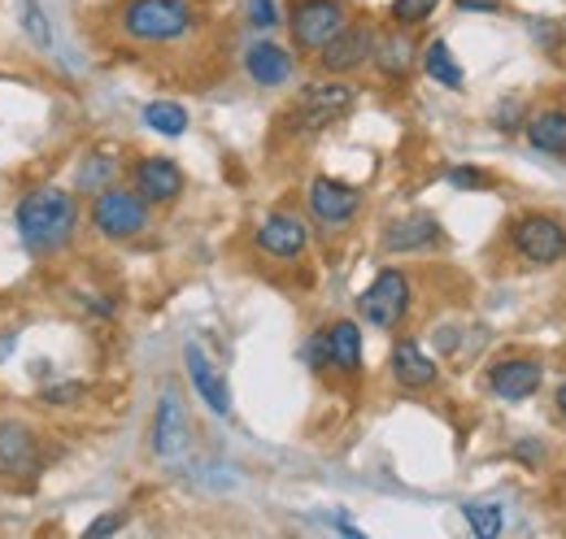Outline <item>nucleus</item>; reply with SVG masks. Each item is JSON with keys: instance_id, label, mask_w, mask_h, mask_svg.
<instances>
[{"instance_id": "aec40b11", "label": "nucleus", "mask_w": 566, "mask_h": 539, "mask_svg": "<svg viewBox=\"0 0 566 539\" xmlns=\"http://www.w3.org/2000/svg\"><path fill=\"white\" fill-rule=\"evenodd\" d=\"M323 339H327V361H332V370H345V374H357V370H361V331H357V323L340 318V323L323 327Z\"/></svg>"}, {"instance_id": "393cba45", "label": "nucleus", "mask_w": 566, "mask_h": 539, "mask_svg": "<svg viewBox=\"0 0 566 539\" xmlns=\"http://www.w3.org/2000/svg\"><path fill=\"white\" fill-rule=\"evenodd\" d=\"M462 514H467V522H471V531L484 539H493L505 531V518H501V509H496L493 500H467L462 505Z\"/></svg>"}, {"instance_id": "4be33fe9", "label": "nucleus", "mask_w": 566, "mask_h": 539, "mask_svg": "<svg viewBox=\"0 0 566 539\" xmlns=\"http://www.w3.org/2000/svg\"><path fill=\"white\" fill-rule=\"evenodd\" d=\"M423 70H427V78H436L440 87H462L467 83V74H462V66H458V57L449 53V44L444 40H431L423 49Z\"/></svg>"}, {"instance_id": "ddd939ff", "label": "nucleus", "mask_w": 566, "mask_h": 539, "mask_svg": "<svg viewBox=\"0 0 566 539\" xmlns=\"http://www.w3.org/2000/svg\"><path fill=\"white\" fill-rule=\"evenodd\" d=\"M541 383H545V366L536 361V357H501L489 366V388H493V397L501 401L518 404L527 401V397H536L541 392Z\"/></svg>"}, {"instance_id": "9b49d317", "label": "nucleus", "mask_w": 566, "mask_h": 539, "mask_svg": "<svg viewBox=\"0 0 566 539\" xmlns=\"http://www.w3.org/2000/svg\"><path fill=\"white\" fill-rule=\"evenodd\" d=\"M305 201H310V213H314V222L318 226H349L357 218V209H361V192H357L354 183H340V179H327V175H318L314 183H310V192H305Z\"/></svg>"}, {"instance_id": "a211bd4d", "label": "nucleus", "mask_w": 566, "mask_h": 539, "mask_svg": "<svg viewBox=\"0 0 566 539\" xmlns=\"http://www.w3.org/2000/svg\"><path fill=\"white\" fill-rule=\"evenodd\" d=\"M527 144L545 157H563L566 161V105H545L541 114L527 118Z\"/></svg>"}, {"instance_id": "f03ea898", "label": "nucleus", "mask_w": 566, "mask_h": 539, "mask_svg": "<svg viewBox=\"0 0 566 539\" xmlns=\"http://www.w3.org/2000/svg\"><path fill=\"white\" fill-rule=\"evenodd\" d=\"M118 27L136 44H179L197 31V9L188 0H127Z\"/></svg>"}, {"instance_id": "7ed1b4c3", "label": "nucleus", "mask_w": 566, "mask_h": 539, "mask_svg": "<svg viewBox=\"0 0 566 539\" xmlns=\"http://www.w3.org/2000/svg\"><path fill=\"white\" fill-rule=\"evenodd\" d=\"M510 249L527 266H558V262H566V222L558 213H545V209L518 213L510 222Z\"/></svg>"}, {"instance_id": "f3484780", "label": "nucleus", "mask_w": 566, "mask_h": 539, "mask_svg": "<svg viewBox=\"0 0 566 539\" xmlns=\"http://www.w3.org/2000/svg\"><path fill=\"white\" fill-rule=\"evenodd\" d=\"M436 361L427 357L423 348L415 344V339H401L397 348H392V379L401 383V388H410V392H423L436 383Z\"/></svg>"}, {"instance_id": "c85d7f7f", "label": "nucleus", "mask_w": 566, "mask_h": 539, "mask_svg": "<svg viewBox=\"0 0 566 539\" xmlns=\"http://www.w3.org/2000/svg\"><path fill=\"white\" fill-rule=\"evenodd\" d=\"M449 183L453 188H489V175L484 170H471V166H453L449 170Z\"/></svg>"}, {"instance_id": "412c9836", "label": "nucleus", "mask_w": 566, "mask_h": 539, "mask_svg": "<svg viewBox=\"0 0 566 539\" xmlns=\"http://www.w3.org/2000/svg\"><path fill=\"white\" fill-rule=\"evenodd\" d=\"M415 40H410V27H401V31H392V35H379L375 40V66L384 70L388 78H401V74H410L415 70Z\"/></svg>"}, {"instance_id": "c756f323", "label": "nucleus", "mask_w": 566, "mask_h": 539, "mask_svg": "<svg viewBox=\"0 0 566 539\" xmlns=\"http://www.w3.org/2000/svg\"><path fill=\"white\" fill-rule=\"evenodd\" d=\"M83 383H57V388H44V401L49 404H74V401H83Z\"/></svg>"}, {"instance_id": "f8f14e48", "label": "nucleus", "mask_w": 566, "mask_h": 539, "mask_svg": "<svg viewBox=\"0 0 566 539\" xmlns=\"http://www.w3.org/2000/svg\"><path fill=\"white\" fill-rule=\"evenodd\" d=\"M253 244L266 253V257H275V262H296L305 249H310V226L296 218V213H266L262 222H258V231H253Z\"/></svg>"}, {"instance_id": "bb28decb", "label": "nucleus", "mask_w": 566, "mask_h": 539, "mask_svg": "<svg viewBox=\"0 0 566 539\" xmlns=\"http://www.w3.org/2000/svg\"><path fill=\"white\" fill-rule=\"evenodd\" d=\"M275 22H280V4L275 0H249V27L271 31Z\"/></svg>"}, {"instance_id": "6e6552de", "label": "nucleus", "mask_w": 566, "mask_h": 539, "mask_svg": "<svg viewBox=\"0 0 566 539\" xmlns=\"http://www.w3.org/2000/svg\"><path fill=\"white\" fill-rule=\"evenodd\" d=\"M44 471V453H40V435L18 422V418H4L0 422V483L9 487H31Z\"/></svg>"}, {"instance_id": "4468645a", "label": "nucleus", "mask_w": 566, "mask_h": 539, "mask_svg": "<svg viewBox=\"0 0 566 539\" xmlns=\"http://www.w3.org/2000/svg\"><path fill=\"white\" fill-rule=\"evenodd\" d=\"M184 370H188V379H192V392L210 404V413L231 418V388H227L222 370L213 366V357L197 344V339L184 344Z\"/></svg>"}, {"instance_id": "423d86ee", "label": "nucleus", "mask_w": 566, "mask_h": 539, "mask_svg": "<svg viewBox=\"0 0 566 539\" xmlns=\"http://www.w3.org/2000/svg\"><path fill=\"white\" fill-rule=\"evenodd\" d=\"M345 27H349L345 0H292V9H287V31H292V44L301 53H318Z\"/></svg>"}, {"instance_id": "5701e85b", "label": "nucleus", "mask_w": 566, "mask_h": 539, "mask_svg": "<svg viewBox=\"0 0 566 539\" xmlns=\"http://www.w3.org/2000/svg\"><path fill=\"white\" fill-rule=\"evenodd\" d=\"M144 127L175 139V135L188 131V109L175 101H153V105H144Z\"/></svg>"}, {"instance_id": "a878e982", "label": "nucleus", "mask_w": 566, "mask_h": 539, "mask_svg": "<svg viewBox=\"0 0 566 539\" xmlns=\"http://www.w3.org/2000/svg\"><path fill=\"white\" fill-rule=\"evenodd\" d=\"M440 0H392V22L397 27H419L431 18V9H436Z\"/></svg>"}, {"instance_id": "39448f33", "label": "nucleus", "mask_w": 566, "mask_h": 539, "mask_svg": "<svg viewBox=\"0 0 566 539\" xmlns=\"http://www.w3.org/2000/svg\"><path fill=\"white\" fill-rule=\"evenodd\" d=\"M410 305H415V287H410L406 270H379L375 283L357 296V314L379 331H397L406 323Z\"/></svg>"}, {"instance_id": "2f4dec72", "label": "nucleus", "mask_w": 566, "mask_h": 539, "mask_svg": "<svg viewBox=\"0 0 566 539\" xmlns=\"http://www.w3.org/2000/svg\"><path fill=\"white\" fill-rule=\"evenodd\" d=\"M458 9H462V13H496L501 0H458Z\"/></svg>"}, {"instance_id": "473e14b6", "label": "nucleus", "mask_w": 566, "mask_h": 539, "mask_svg": "<svg viewBox=\"0 0 566 539\" xmlns=\"http://www.w3.org/2000/svg\"><path fill=\"white\" fill-rule=\"evenodd\" d=\"M13 348H18V331H0V361H4Z\"/></svg>"}, {"instance_id": "f704fd0d", "label": "nucleus", "mask_w": 566, "mask_h": 539, "mask_svg": "<svg viewBox=\"0 0 566 539\" xmlns=\"http://www.w3.org/2000/svg\"><path fill=\"white\" fill-rule=\"evenodd\" d=\"M554 404H558V413H563V418H566V383H563V388H558V397H554Z\"/></svg>"}, {"instance_id": "0eeeda50", "label": "nucleus", "mask_w": 566, "mask_h": 539, "mask_svg": "<svg viewBox=\"0 0 566 539\" xmlns=\"http://www.w3.org/2000/svg\"><path fill=\"white\" fill-rule=\"evenodd\" d=\"M354 87L349 83H314L296 96V105L287 109V127L301 135H314L323 127H332L336 118H345L354 109Z\"/></svg>"}, {"instance_id": "cd10ccee", "label": "nucleus", "mask_w": 566, "mask_h": 539, "mask_svg": "<svg viewBox=\"0 0 566 539\" xmlns=\"http://www.w3.org/2000/svg\"><path fill=\"white\" fill-rule=\"evenodd\" d=\"M92 161H96V166H83V170H78V183H83L87 192H96V188L114 175V161H109V157H92Z\"/></svg>"}, {"instance_id": "1a4fd4ad", "label": "nucleus", "mask_w": 566, "mask_h": 539, "mask_svg": "<svg viewBox=\"0 0 566 539\" xmlns=\"http://www.w3.org/2000/svg\"><path fill=\"white\" fill-rule=\"evenodd\" d=\"M148 444H153V457H161V462L184 457V453H188V444H192V426H188V413H184V401H179V392H175V388H166V392H161V401H157Z\"/></svg>"}, {"instance_id": "9d476101", "label": "nucleus", "mask_w": 566, "mask_h": 539, "mask_svg": "<svg viewBox=\"0 0 566 539\" xmlns=\"http://www.w3.org/2000/svg\"><path fill=\"white\" fill-rule=\"evenodd\" d=\"M375 31L366 27V22H349L340 35H332L323 49H318V66H323V74H354V70H361L370 57H375Z\"/></svg>"}, {"instance_id": "c9c22d12", "label": "nucleus", "mask_w": 566, "mask_h": 539, "mask_svg": "<svg viewBox=\"0 0 566 539\" xmlns=\"http://www.w3.org/2000/svg\"><path fill=\"white\" fill-rule=\"evenodd\" d=\"M563 31H566V22H563Z\"/></svg>"}, {"instance_id": "f257e3e1", "label": "nucleus", "mask_w": 566, "mask_h": 539, "mask_svg": "<svg viewBox=\"0 0 566 539\" xmlns=\"http://www.w3.org/2000/svg\"><path fill=\"white\" fill-rule=\"evenodd\" d=\"M13 226H18V240L27 253H35V257L62 253L78 231V201L62 188H35L18 201Z\"/></svg>"}, {"instance_id": "dca6fc26", "label": "nucleus", "mask_w": 566, "mask_h": 539, "mask_svg": "<svg viewBox=\"0 0 566 539\" xmlns=\"http://www.w3.org/2000/svg\"><path fill=\"white\" fill-rule=\"evenodd\" d=\"M444 240L440 231V218L436 213H406V218H392L384 226V253H427Z\"/></svg>"}, {"instance_id": "2eb2a0df", "label": "nucleus", "mask_w": 566, "mask_h": 539, "mask_svg": "<svg viewBox=\"0 0 566 539\" xmlns=\"http://www.w3.org/2000/svg\"><path fill=\"white\" fill-rule=\"evenodd\" d=\"M132 188L148 201V209L153 204H175L184 197V170L170 157H140L136 170H132Z\"/></svg>"}, {"instance_id": "20e7f679", "label": "nucleus", "mask_w": 566, "mask_h": 539, "mask_svg": "<svg viewBox=\"0 0 566 539\" xmlns=\"http://www.w3.org/2000/svg\"><path fill=\"white\" fill-rule=\"evenodd\" d=\"M92 226L101 240H136L140 231H148V201H144L136 188H101L96 201H92Z\"/></svg>"}, {"instance_id": "b1692460", "label": "nucleus", "mask_w": 566, "mask_h": 539, "mask_svg": "<svg viewBox=\"0 0 566 539\" xmlns=\"http://www.w3.org/2000/svg\"><path fill=\"white\" fill-rule=\"evenodd\" d=\"M18 22H22V31H27V40L35 49L53 53V22H49V13H44L40 0H18Z\"/></svg>"}, {"instance_id": "6ab92c4d", "label": "nucleus", "mask_w": 566, "mask_h": 539, "mask_svg": "<svg viewBox=\"0 0 566 539\" xmlns=\"http://www.w3.org/2000/svg\"><path fill=\"white\" fill-rule=\"evenodd\" d=\"M244 70L258 87H283L292 78V53L280 49V44H253L244 53Z\"/></svg>"}, {"instance_id": "7c9ffc66", "label": "nucleus", "mask_w": 566, "mask_h": 539, "mask_svg": "<svg viewBox=\"0 0 566 539\" xmlns=\"http://www.w3.org/2000/svg\"><path fill=\"white\" fill-rule=\"evenodd\" d=\"M123 522H127V514H123V509H114V514H105V518L87 522V536H114V531H123Z\"/></svg>"}, {"instance_id": "72a5a7b5", "label": "nucleus", "mask_w": 566, "mask_h": 539, "mask_svg": "<svg viewBox=\"0 0 566 539\" xmlns=\"http://www.w3.org/2000/svg\"><path fill=\"white\" fill-rule=\"evenodd\" d=\"M514 457H523V462H536V457H541V448H536V444H518V448H514Z\"/></svg>"}]
</instances>
